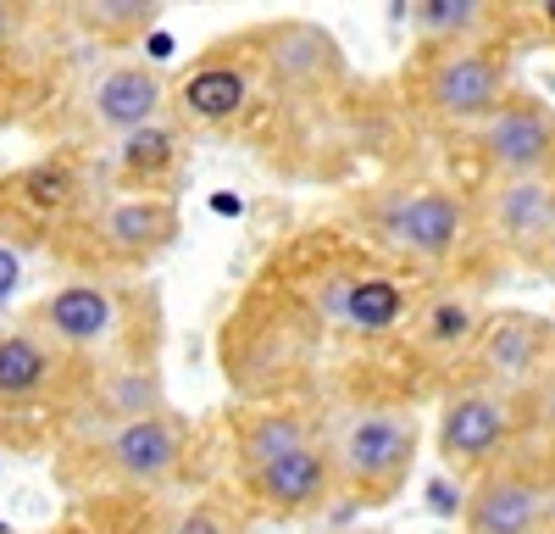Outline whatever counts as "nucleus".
<instances>
[{
	"mask_svg": "<svg viewBox=\"0 0 555 534\" xmlns=\"http://www.w3.org/2000/svg\"><path fill=\"white\" fill-rule=\"evenodd\" d=\"M411 452H416V423H405L400 412H361L339 440V473L384 496L411 468Z\"/></svg>",
	"mask_w": 555,
	"mask_h": 534,
	"instance_id": "f257e3e1",
	"label": "nucleus"
},
{
	"mask_svg": "<svg viewBox=\"0 0 555 534\" xmlns=\"http://www.w3.org/2000/svg\"><path fill=\"white\" fill-rule=\"evenodd\" d=\"M483 156L505 178H539L555 162V112L533 101H512L483 123Z\"/></svg>",
	"mask_w": 555,
	"mask_h": 534,
	"instance_id": "f03ea898",
	"label": "nucleus"
},
{
	"mask_svg": "<svg viewBox=\"0 0 555 534\" xmlns=\"http://www.w3.org/2000/svg\"><path fill=\"white\" fill-rule=\"evenodd\" d=\"M500 96H505V62L489 51H455L428 73V106L455 123L494 117Z\"/></svg>",
	"mask_w": 555,
	"mask_h": 534,
	"instance_id": "7ed1b4c3",
	"label": "nucleus"
},
{
	"mask_svg": "<svg viewBox=\"0 0 555 534\" xmlns=\"http://www.w3.org/2000/svg\"><path fill=\"white\" fill-rule=\"evenodd\" d=\"M384 234L411 251V256H450L461 245V234H467V206H461L455 195L444 190H416V195H400L389 212H384Z\"/></svg>",
	"mask_w": 555,
	"mask_h": 534,
	"instance_id": "20e7f679",
	"label": "nucleus"
},
{
	"mask_svg": "<svg viewBox=\"0 0 555 534\" xmlns=\"http://www.w3.org/2000/svg\"><path fill=\"white\" fill-rule=\"evenodd\" d=\"M505 434H512V400L500 390H461V395H450L444 423H439V457L483 462Z\"/></svg>",
	"mask_w": 555,
	"mask_h": 534,
	"instance_id": "39448f33",
	"label": "nucleus"
},
{
	"mask_svg": "<svg viewBox=\"0 0 555 534\" xmlns=\"http://www.w3.org/2000/svg\"><path fill=\"white\" fill-rule=\"evenodd\" d=\"M483 368L500 384V395L528 390L544 373V323L539 318H522V312L494 318L489 334H483Z\"/></svg>",
	"mask_w": 555,
	"mask_h": 534,
	"instance_id": "423d86ee",
	"label": "nucleus"
},
{
	"mask_svg": "<svg viewBox=\"0 0 555 534\" xmlns=\"http://www.w3.org/2000/svg\"><path fill=\"white\" fill-rule=\"evenodd\" d=\"M489 229L505 245H539L555 234V178H505L489 195Z\"/></svg>",
	"mask_w": 555,
	"mask_h": 534,
	"instance_id": "0eeeda50",
	"label": "nucleus"
},
{
	"mask_svg": "<svg viewBox=\"0 0 555 534\" xmlns=\"http://www.w3.org/2000/svg\"><path fill=\"white\" fill-rule=\"evenodd\" d=\"M550 496L528 473H489L467 501V534H528Z\"/></svg>",
	"mask_w": 555,
	"mask_h": 534,
	"instance_id": "6e6552de",
	"label": "nucleus"
},
{
	"mask_svg": "<svg viewBox=\"0 0 555 534\" xmlns=\"http://www.w3.org/2000/svg\"><path fill=\"white\" fill-rule=\"evenodd\" d=\"M183 457V429L172 418H139L112 434V468L133 484H162Z\"/></svg>",
	"mask_w": 555,
	"mask_h": 534,
	"instance_id": "1a4fd4ad",
	"label": "nucleus"
},
{
	"mask_svg": "<svg viewBox=\"0 0 555 534\" xmlns=\"http://www.w3.org/2000/svg\"><path fill=\"white\" fill-rule=\"evenodd\" d=\"M250 484H256V496H261L272 512H306V507H317L322 496H328V484H334V457L317 452V445H300L295 457H284V462H272V468L250 473Z\"/></svg>",
	"mask_w": 555,
	"mask_h": 534,
	"instance_id": "9d476101",
	"label": "nucleus"
},
{
	"mask_svg": "<svg viewBox=\"0 0 555 534\" xmlns=\"http://www.w3.org/2000/svg\"><path fill=\"white\" fill-rule=\"evenodd\" d=\"M44 329L67 345H101L112 329H117V301L101 290V284H67L44 301Z\"/></svg>",
	"mask_w": 555,
	"mask_h": 534,
	"instance_id": "9b49d317",
	"label": "nucleus"
},
{
	"mask_svg": "<svg viewBox=\"0 0 555 534\" xmlns=\"http://www.w3.org/2000/svg\"><path fill=\"white\" fill-rule=\"evenodd\" d=\"M162 78L151 67H117L95 84V117L106 128H122V134H139V128H151L156 112H162Z\"/></svg>",
	"mask_w": 555,
	"mask_h": 534,
	"instance_id": "f8f14e48",
	"label": "nucleus"
},
{
	"mask_svg": "<svg viewBox=\"0 0 555 534\" xmlns=\"http://www.w3.org/2000/svg\"><path fill=\"white\" fill-rule=\"evenodd\" d=\"M178 234V212L167 201H122L112 217H106V240L122 251V256H145L156 245H167Z\"/></svg>",
	"mask_w": 555,
	"mask_h": 534,
	"instance_id": "ddd939ff",
	"label": "nucleus"
},
{
	"mask_svg": "<svg viewBox=\"0 0 555 534\" xmlns=\"http://www.w3.org/2000/svg\"><path fill=\"white\" fill-rule=\"evenodd\" d=\"M178 106L190 112L195 123H222V117H234V112L245 106V73L211 62V67H201L195 78H183Z\"/></svg>",
	"mask_w": 555,
	"mask_h": 534,
	"instance_id": "4468645a",
	"label": "nucleus"
},
{
	"mask_svg": "<svg viewBox=\"0 0 555 534\" xmlns=\"http://www.w3.org/2000/svg\"><path fill=\"white\" fill-rule=\"evenodd\" d=\"M405 312V290L395 279H350L345 284V301H339V318L356 329V334H384L400 323Z\"/></svg>",
	"mask_w": 555,
	"mask_h": 534,
	"instance_id": "2eb2a0df",
	"label": "nucleus"
},
{
	"mask_svg": "<svg viewBox=\"0 0 555 534\" xmlns=\"http://www.w3.org/2000/svg\"><path fill=\"white\" fill-rule=\"evenodd\" d=\"M416 340L434 345V351H461L467 340H478V306L467 295H439L423 306L416 318Z\"/></svg>",
	"mask_w": 555,
	"mask_h": 534,
	"instance_id": "dca6fc26",
	"label": "nucleus"
},
{
	"mask_svg": "<svg viewBox=\"0 0 555 534\" xmlns=\"http://www.w3.org/2000/svg\"><path fill=\"white\" fill-rule=\"evenodd\" d=\"M51 356L39 351V340L28 334H0V400H23L44 384Z\"/></svg>",
	"mask_w": 555,
	"mask_h": 534,
	"instance_id": "f3484780",
	"label": "nucleus"
},
{
	"mask_svg": "<svg viewBox=\"0 0 555 534\" xmlns=\"http://www.w3.org/2000/svg\"><path fill=\"white\" fill-rule=\"evenodd\" d=\"M300 445H311V440H306V429H300L295 418L267 412V418H256V423L245 429V468H250V473H261V468H272V462L295 457Z\"/></svg>",
	"mask_w": 555,
	"mask_h": 534,
	"instance_id": "a211bd4d",
	"label": "nucleus"
},
{
	"mask_svg": "<svg viewBox=\"0 0 555 534\" xmlns=\"http://www.w3.org/2000/svg\"><path fill=\"white\" fill-rule=\"evenodd\" d=\"M322 67H334V39L317 28H284L272 51V73L284 78H317Z\"/></svg>",
	"mask_w": 555,
	"mask_h": 534,
	"instance_id": "6ab92c4d",
	"label": "nucleus"
},
{
	"mask_svg": "<svg viewBox=\"0 0 555 534\" xmlns=\"http://www.w3.org/2000/svg\"><path fill=\"white\" fill-rule=\"evenodd\" d=\"M400 12H411V23L423 34H467L483 23L478 0H416V7H400Z\"/></svg>",
	"mask_w": 555,
	"mask_h": 534,
	"instance_id": "aec40b11",
	"label": "nucleus"
},
{
	"mask_svg": "<svg viewBox=\"0 0 555 534\" xmlns=\"http://www.w3.org/2000/svg\"><path fill=\"white\" fill-rule=\"evenodd\" d=\"M172 151H178L172 134L151 123V128L128 134V145H122V173H128V178H156V173L172 162Z\"/></svg>",
	"mask_w": 555,
	"mask_h": 534,
	"instance_id": "412c9836",
	"label": "nucleus"
},
{
	"mask_svg": "<svg viewBox=\"0 0 555 534\" xmlns=\"http://www.w3.org/2000/svg\"><path fill=\"white\" fill-rule=\"evenodd\" d=\"M23 190H28L34 206H67V201H73V173L56 167V162H44V167H34V173L23 178Z\"/></svg>",
	"mask_w": 555,
	"mask_h": 534,
	"instance_id": "4be33fe9",
	"label": "nucleus"
},
{
	"mask_svg": "<svg viewBox=\"0 0 555 534\" xmlns=\"http://www.w3.org/2000/svg\"><path fill=\"white\" fill-rule=\"evenodd\" d=\"M89 17H95L101 28H151L156 7H139V0H128V7H89Z\"/></svg>",
	"mask_w": 555,
	"mask_h": 534,
	"instance_id": "5701e85b",
	"label": "nucleus"
},
{
	"mask_svg": "<svg viewBox=\"0 0 555 534\" xmlns=\"http://www.w3.org/2000/svg\"><path fill=\"white\" fill-rule=\"evenodd\" d=\"M17 284H23V256L0 245V306H7V301L17 295Z\"/></svg>",
	"mask_w": 555,
	"mask_h": 534,
	"instance_id": "b1692460",
	"label": "nucleus"
},
{
	"mask_svg": "<svg viewBox=\"0 0 555 534\" xmlns=\"http://www.w3.org/2000/svg\"><path fill=\"white\" fill-rule=\"evenodd\" d=\"M172 534H228V529H222V518H217L211 507H195V512L183 518V523H178Z\"/></svg>",
	"mask_w": 555,
	"mask_h": 534,
	"instance_id": "393cba45",
	"label": "nucleus"
},
{
	"mask_svg": "<svg viewBox=\"0 0 555 534\" xmlns=\"http://www.w3.org/2000/svg\"><path fill=\"white\" fill-rule=\"evenodd\" d=\"M428 501H434V512H439V518H450V512L461 507V490H450L444 479H434V484H428Z\"/></svg>",
	"mask_w": 555,
	"mask_h": 534,
	"instance_id": "a878e982",
	"label": "nucleus"
},
{
	"mask_svg": "<svg viewBox=\"0 0 555 534\" xmlns=\"http://www.w3.org/2000/svg\"><path fill=\"white\" fill-rule=\"evenodd\" d=\"M211 212H222V217H240V212H245V201H240V195H211Z\"/></svg>",
	"mask_w": 555,
	"mask_h": 534,
	"instance_id": "bb28decb",
	"label": "nucleus"
},
{
	"mask_svg": "<svg viewBox=\"0 0 555 534\" xmlns=\"http://www.w3.org/2000/svg\"><path fill=\"white\" fill-rule=\"evenodd\" d=\"M539 412H544V429L555 434V379H550V390H544V400H539Z\"/></svg>",
	"mask_w": 555,
	"mask_h": 534,
	"instance_id": "cd10ccee",
	"label": "nucleus"
},
{
	"mask_svg": "<svg viewBox=\"0 0 555 534\" xmlns=\"http://www.w3.org/2000/svg\"><path fill=\"white\" fill-rule=\"evenodd\" d=\"M7 23H12V7H0V34H7Z\"/></svg>",
	"mask_w": 555,
	"mask_h": 534,
	"instance_id": "c85d7f7f",
	"label": "nucleus"
},
{
	"mask_svg": "<svg viewBox=\"0 0 555 534\" xmlns=\"http://www.w3.org/2000/svg\"><path fill=\"white\" fill-rule=\"evenodd\" d=\"M544 17H550V23H555V0H544Z\"/></svg>",
	"mask_w": 555,
	"mask_h": 534,
	"instance_id": "c756f323",
	"label": "nucleus"
},
{
	"mask_svg": "<svg viewBox=\"0 0 555 534\" xmlns=\"http://www.w3.org/2000/svg\"><path fill=\"white\" fill-rule=\"evenodd\" d=\"M550 518H555V496H550Z\"/></svg>",
	"mask_w": 555,
	"mask_h": 534,
	"instance_id": "7c9ffc66",
	"label": "nucleus"
},
{
	"mask_svg": "<svg viewBox=\"0 0 555 534\" xmlns=\"http://www.w3.org/2000/svg\"><path fill=\"white\" fill-rule=\"evenodd\" d=\"M550 256H555V234H550Z\"/></svg>",
	"mask_w": 555,
	"mask_h": 534,
	"instance_id": "2f4dec72",
	"label": "nucleus"
}]
</instances>
